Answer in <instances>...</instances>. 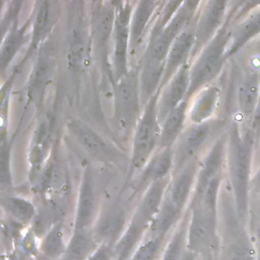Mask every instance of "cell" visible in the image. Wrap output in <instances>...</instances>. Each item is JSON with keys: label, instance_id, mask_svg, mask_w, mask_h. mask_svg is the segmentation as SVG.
I'll use <instances>...</instances> for the list:
<instances>
[{"label": "cell", "instance_id": "9", "mask_svg": "<svg viewBox=\"0 0 260 260\" xmlns=\"http://www.w3.org/2000/svg\"><path fill=\"white\" fill-rule=\"evenodd\" d=\"M101 184L98 174L91 168L83 171L80 180L73 230H91L101 212Z\"/></svg>", "mask_w": 260, "mask_h": 260}, {"label": "cell", "instance_id": "35", "mask_svg": "<svg viewBox=\"0 0 260 260\" xmlns=\"http://www.w3.org/2000/svg\"><path fill=\"white\" fill-rule=\"evenodd\" d=\"M168 239L145 237L129 260H159Z\"/></svg>", "mask_w": 260, "mask_h": 260}, {"label": "cell", "instance_id": "26", "mask_svg": "<svg viewBox=\"0 0 260 260\" xmlns=\"http://www.w3.org/2000/svg\"><path fill=\"white\" fill-rule=\"evenodd\" d=\"M260 99V76L256 71L246 73L237 88V105L241 116L249 122Z\"/></svg>", "mask_w": 260, "mask_h": 260}, {"label": "cell", "instance_id": "7", "mask_svg": "<svg viewBox=\"0 0 260 260\" xmlns=\"http://www.w3.org/2000/svg\"><path fill=\"white\" fill-rule=\"evenodd\" d=\"M116 16L111 48L112 82L115 84L132 68H130V20L133 11L131 2H115Z\"/></svg>", "mask_w": 260, "mask_h": 260}, {"label": "cell", "instance_id": "1", "mask_svg": "<svg viewBox=\"0 0 260 260\" xmlns=\"http://www.w3.org/2000/svg\"><path fill=\"white\" fill-rule=\"evenodd\" d=\"M256 146L254 136L247 126L234 122L226 135V167L232 187L236 213L242 223L247 221L251 193V168Z\"/></svg>", "mask_w": 260, "mask_h": 260}, {"label": "cell", "instance_id": "8", "mask_svg": "<svg viewBox=\"0 0 260 260\" xmlns=\"http://www.w3.org/2000/svg\"><path fill=\"white\" fill-rule=\"evenodd\" d=\"M116 16L115 2H95L91 10L89 41L106 73L111 77V50L114 22Z\"/></svg>", "mask_w": 260, "mask_h": 260}, {"label": "cell", "instance_id": "2", "mask_svg": "<svg viewBox=\"0 0 260 260\" xmlns=\"http://www.w3.org/2000/svg\"><path fill=\"white\" fill-rule=\"evenodd\" d=\"M238 7L230 10L225 22L215 37L200 51L190 63V86L186 100L190 101L197 92L210 84L225 63L233 24L239 18Z\"/></svg>", "mask_w": 260, "mask_h": 260}, {"label": "cell", "instance_id": "20", "mask_svg": "<svg viewBox=\"0 0 260 260\" xmlns=\"http://www.w3.org/2000/svg\"><path fill=\"white\" fill-rule=\"evenodd\" d=\"M173 167L172 148L157 149L138 174V181L136 184L137 190L144 192L152 183L171 177Z\"/></svg>", "mask_w": 260, "mask_h": 260}, {"label": "cell", "instance_id": "25", "mask_svg": "<svg viewBox=\"0 0 260 260\" xmlns=\"http://www.w3.org/2000/svg\"><path fill=\"white\" fill-rule=\"evenodd\" d=\"M190 101H183L160 123V138L158 149L172 148L187 126Z\"/></svg>", "mask_w": 260, "mask_h": 260}, {"label": "cell", "instance_id": "39", "mask_svg": "<svg viewBox=\"0 0 260 260\" xmlns=\"http://www.w3.org/2000/svg\"><path fill=\"white\" fill-rule=\"evenodd\" d=\"M248 127L251 130V132L254 136L256 145H257L260 140V99H259V102L257 104V107H256L251 119L249 120Z\"/></svg>", "mask_w": 260, "mask_h": 260}, {"label": "cell", "instance_id": "29", "mask_svg": "<svg viewBox=\"0 0 260 260\" xmlns=\"http://www.w3.org/2000/svg\"><path fill=\"white\" fill-rule=\"evenodd\" d=\"M32 15L20 26L16 24L2 38L1 50H0V68L1 73L4 74L14 57L23 47L26 41H28V29L32 24Z\"/></svg>", "mask_w": 260, "mask_h": 260}, {"label": "cell", "instance_id": "18", "mask_svg": "<svg viewBox=\"0 0 260 260\" xmlns=\"http://www.w3.org/2000/svg\"><path fill=\"white\" fill-rule=\"evenodd\" d=\"M161 1H139L136 2L130 20V62L137 53L141 44L145 41L148 27L154 22Z\"/></svg>", "mask_w": 260, "mask_h": 260}, {"label": "cell", "instance_id": "5", "mask_svg": "<svg viewBox=\"0 0 260 260\" xmlns=\"http://www.w3.org/2000/svg\"><path fill=\"white\" fill-rule=\"evenodd\" d=\"M156 92L144 106L140 119L132 136L130 171L131 174H139L150 157L158 149L160 138V123L157 117Z\"/></svg>", "mask_w": 260, "mask_h": 260}, {"label": "cell", "instance_id": "3", "mask_svg": "<svg viewBox=\"0 0 260 260\" xmlns=\"http://www.w3.org/2000/svg\"><path fill=\"white\" fill-rule=\"evenodd\" d=\"M225 122L211 119L203 123H189L172 147L173 174L178 173L189 162L200 159L211 145L221 136Z\"/></svg>", "mask_w": 260, "mask_h": 260}, {"label": "cell", "instance_id": "6", "mask_svg": "<svg viewBox=\"0 0 260 260\" xmlns=\"http://www.w3.org/2000/svg\"><path fill=\"white\" fill-rule=\"evenodd\" d=\"M200 4L201 2L198 1H182L166 27L156 36L147 39L141 59L165 62L174 41L196 19Z\"/></svg>", "mask_w": 260, "mask_h": 260}, {"label": "cell", "instance_id": "15", "mask_svg": "<svg viewBox=\"0 0 260 260\" xmlns=\"http://www.w3.org/2000/svg\"><path fill=\"white\" fill-rule=\"evenodd\" d=\"M200 159L193 160L181 171L171 175L166 196L181 211L186 212L195 189Z\"/></svg>", "mask_w": 260, "mask_h": 260}, {"label": "cell", "instance_id": "27", "mask_svg": "<svg viewBox=\"0 0 260 260\" xmlns=\"http://www.w3.org/2000/svg\"><path fill=\"white\" fill-rule=\"evenodd\" d=\"M185 212L179 210L165 195L162 203L148 225L145 237L168 239Z\"/></svg>", "mask_w": 260, "mask_h": 260}, {"label": "cell", "instance_id": "38", "mask_svg": "<svg viewBox=\"0 0 260 260\" xmlns=\"http://www.w3.org/2000/svg\"><path fill=\"white\" fill-rule=\"evenodd\" d=\"M87 260H116L115 246L100 244L96 250L89 256Z\"/></svg>", "mask_w": 260, "mask_h": 260}, {"label": "cell", "instance_id": "40", "mask_svg": "<svg viewBox=\"0 0 260 260\" xmlns=\"http://www.w3.org/2000/svg\"><path fill=\"white\" fill-rule=\"evenodd\" d=\"M257 193V206L256 210L253 213L254 214V219H251L254 226V232H255V239H256V247L260 250V191H255Z\"/></svg>", "mask_w": 260, "mask_h": 260}, {"label": "cell", "instance_id": "13", "mask_svg": "<svg viewBox=\"0 0 260 260\" xmlns=\"http://www.w3.org/2000/svg\"><path fill=\"white\" fill-rule=\"evenodd\" d=\"M224 162H226V136L221 135L200 158L195 189L189 205L200 199L210 181L222 175Z\"/></svg>", "mask_w": 260, "mask_h": 260}, {"label": "cell", "instance_id": "14", "mask_svg": "<svg viewBox=\"0 0 260 260\" xmlns=\"http://www.w3.org/2000/svg\"><path fill=\"white\" fill-rule=\"evenodd\" d=\"M128 220L125 208L119 204L109 205L105 210H101L98 219L92 228V233L99 244L115 246L122 237Z\"/></svg>", "mask_w": 260, "mask_h": 260}, {"label": "cell", "instance_id": "28", "mask_svg": "<svg viewBox=\"0 0 260 260\" xmlns=\"http://www.w3.org/2000/svg\"><path fill=\"white\" fill-rule=\"evenodd\" d=\"M38 7L36 11L32 13V24H31V31H30V39L27 51L22 59L24 63L32 53L38 49L41 42L47 37L49 34L51 26L53 25V7L52 2L49 1H42L38 2Z\"/></svg>", "mask_w": 260, "mask_h": 260}, {"label": "cell", "instance_id": "31", "mask_svg": "<svg viewBox=\"0 0 260 260\" xmlns=\"http://www.w3.org/2000/svg\"><path fill=\"white\" fill-rule=\"evenodd\" d=\"M190 217V210L187 209L182 219L173 230L167 240L159 260H184L188 255L187 230Z\"/></svg>", "mask_w": 260, "mask_h": 260}, {"label": "cell", "instance_id": "11", "mask_svg": "<svg viewBox=\"0 0 260 260\" xmlns=\"http://www.w3.org/2000/svg\"><path fill=\"white\" fill-rule=\"evenodd\" d=\"M229 2H201L195 20V43L190 63L200 51L215 37L229 15Z\"/></svg>", "mask_w": 260, "mask_h": 260}, {"label": "cell", "instance_id": "42", "mask_svg": "<svg viewBox=\"0 0 260 260\" xmlns=\"http://www.w3.org/2000/svg\"><path fill=\"white\" fill-rule=\"evenodd\" d=\"M1 260H10L9 259V257H8V255L6 256V255H4V254H2V256H1Z\"/></svg>", "mask_w": 260, "mask_h": 260}, {"label": "cell", "instance_id": "30", "mask_svg": "<svg viewBox=\"0 0 260 260\" xmlns=\"http://www.w3.org/2000/svg\"><path fill=\"white\" fill-rule=\"evenodd\" d=\"M99 243L91 230H73L61 260H87Z\"/></svg>", "mask_w": 260, "mask_h": 260}, {"label": "cell", "instance_id": "17", "mask_svg": "<svg viewBox=\"0 0 260 260\" xmlns=\"http://www.w3.org/2000/svg\"><path fill=\"white\" fill-rule=\"evenodd\" d=\"M195 20L185 28L172 44L166 57L165 72L159 90L170 81L181 67L190 63L195 43Z\"/></svg>", "mask_w": 260, "mask_h": 260}, {"label": "cell", "instance_id": "37", "mask_svg": "<svg viewBox=\"0 0 260 260\" xmlns=\"http://www.w3.org/2000/svg\"><path fill=\"white\" fill-rule=\"evenodd\" d=\"M22 2H11L7 7L1 20L2 38L15 25L17 14Z\"/></svg>", "mask_w": 260, "mask_h": 260}, {"label": "cell", "instance_id": "19", "mask_svg": "<svg viewBox=\"0 0 260 260\" xmlns=\"http://www.w3.org/2000/svg\"><path fill=\"white\" fill-rule=\"evenodd\" d=\"M260 36V3L250 9L242 19H237L232 26L230 44L226 50L225 59H230L251 40Z\"/></svg>", "mask_w": 260, "mask_h": 260}, {"label": "cell", "instance_id": "32", "mask_svg": "<svg viewBox=\"0 0 260 260\" xmlns=\"http://www.w3.org/2000/svg\"><path fill=\"white\" fill-rule=\"evenodd\" d=\"M1 205L9 219L23 226L31 223L37 215L35 204L24 197L17 195H3Z\"/></svg>", "mask_w": 260, "mask_h": 260}, {"label": "cell", "instance_id": "21", "mask_svg": "<svg viewBox=\"0 0 260 260\" xmlns=\"http://www.w3.org/2000/svg\"><path fill=\"white\" fill-rule=\"evenodd\" d=\"M170 178L171 177L156 181L147 187L131 216L132 219L147 226L148 229L149 223L162 203Z\"/></svg>", "mask_w": 260, "mask_h": 260}, {"label": "cell", "instance_id": "24", "mask_svg": "<svg viewBox=\"0 0 260 260\" xmlns=\"http://www.w3.org/2000/svg\"><path fill=\"white\" fill-rule=\"evenodd\" d=\"M220 90L215 85H207L197 92L191 100L188 111L190 123L198 124L213 119L217 108Z\"/></svg>", "mask_w": 260, "mask_h": 260}, {"label": "cell", "instance_id": "10", "mask_svg": "<svg viewBox=\"0 0 260 260\" xmlns=\"http://www.w3.org/2000/svg\"><path fill=\"white\" fill-rule=\"evenodd\" d=\"M190 217L187 230L188 252L195 258L210 255L217 248V220L209 217L199 206L188 207Z\"/></svg>", "mask_w": 260, "mask_h": 260}, {"label": "cell", "instance_id": "23", "mask_svg": "<svg viewBox=\"0 0 260 260\" xmlns=\"http://www.w3.org/2000/svg\"><path fill=\"white\" fill-rule=\"evenodd\" d=\"M137 71L140 99L144 108L148 101L159 90L165 72V62L141 59Z\"/></svg>", "mask_w": 260, "mask_h": 260}, {"label": "cell", "instance_id": "34", "mask_svg": "<svg viewBox=\"0 0 260 260\" xmlns=\"http://www.w3.org/2000/svg\"><path fill=\"white\" fill-rule=\"evenodd\" d=\"M86 56V44L82 29H75L72 35L69 53L68 63L72 72L78 73L84 66Z\"/></svg>", "mask_w": 260, "mask_h": 260}, {"label": "cell", "instance_id": "36", "mask_svg": "<svg viewBox=\"0 0 260 260\" xmlns=\"http://www.w3.org/2000/svg\"><path fill=\"white\" fill-rule=\"evenodd\" d=\"M10 146L11 142L3 137L0 151V184L2 192L7 191L12 187V177L10 171Z\"/></svg>", "mask_w": 260, "mask_h": 260}, {"label": "cell", "instance_id": "41", "mask_svg": "<svg viewBox=\"0 0 260 260\" xmlns=\"http://www.w3.org/2000/svg\"><path fill=\"white\" fill-rule=\"evenodd\" d=\"M254 52H255V57L256 60L260 63V38L257 40V42L255 43V47H254Z\"/></svg>", "mask_w": 260, "mask_h": 260}, {"label": "cell", "instance_id": "22", "mask_svg": "<svg viewBox=\"0 0 260 260\" xmlns=\"http://www.w3.org/2000/svg\"><path fill=\"white\" fill-rule=\"evenodd\" d=\"M54 72V61L46 54L40 55L32 67L27 82L28 101L39 105L47 90Z\"/></svg>", "mask_w": 260, "mask_h": 260}, {"label": "cell", "instance_id": "33", "mask_svg": "<svg viewBox=\"0 0 260 260\" xmlns=\"http://www.w3.org/2000/svg\"><path fill=\"white\" fill-rule=\"evenodd\" d=\"M67 242L63 226L60 223H55L41 238L39 242V253L46 260H61L65 253Z\"/></svg>", "mask_w": 260, "mask_h": 260}, {"label": "cell", "instance_id": "16", "mask_svg": "<svg viewBox=\"0 0 260 260\" xmlns=\"http://www.w3.org/2000/svg\"><path fill=\"white\" fill-rule=\"evenodd\" d=\"M190 86V63L181 67L170 81L158 91L157 117L159 123L183 101Z\"/></svg>", "mask_w": 260, "mask_h": 260}, {"label": "cell", "instance_id": "12", "mask_svg": "<svg viewBox=\"0 0 260 260\" xmlns=\"http://www.w3.org/2000/svg\"><path fill=\"white\" fill-rule=\"evenodd\" d=\"M70 136L92 157L103 162H117L123 157L117 148L78 118H70L66 123Z\"/></svg>", "mask_w": 260, "mask_h": 260}, {"label": "cell", "instance_id": "4", "mask_svg": "<svg viewBox=\"0 0 260 260\" xmlns=\"http://www.w3.org/2000/svg\"><path fill=\"white\" fill-rule=\"evenodd\" d=\"M138 71L130 72L114 84L113 124L120 139H132L136 125L142 114Z\"/></svg>", "mask_w": 260, "mask_h": 260}]
</instances>
